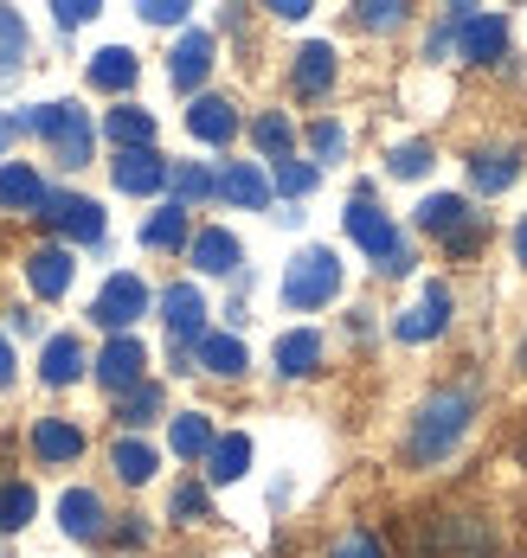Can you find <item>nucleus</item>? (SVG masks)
<instances>
[{
    "label": "nucleus",
    "mask_w": 527,
    "mask_h": 558,
    "mask_svg": "<svg viewBox=\"0 0 527 558\" xmlns=\"http://www.w3.org/2000/svg\"><path fill=\"white\" fill-rule=\"evenodd\" d=\"M424 168H431V148H424V142H406V148H393V173H399V180H418Z\"/></svg>",
    "instance_id": "nucleus-39"
},
{
    "label": "nucleus",
    "mask_w": 527,
    "mask_h": 558,
    "mask_svg": "<svg viewBox=\"0 0 527 558\" xmlns=\"http://www.w3.org/2000/svg\"><path fill=\"white\" fill-rule=\"evenodd\" d=\"M315 366H322V335L315 328H296V335L277 340V373L284 379H309Z\"/></svg>",
    "instance_id": "nucleus-19"
},
{
    "label": "nucleus",
    "mask_w": 527,
    "mask_h": 558,
    "mask_svg": "<svg viewBox=\"0 0 527 558\" xmlns=\"http://www.w3.org/2000/svg\"><path fill=\"white\" fill-rule=\"evenodd\" d=\"M335 289H342V257L335 251H322V244L296 251V264L284 270V302L290 308H322Z\"/></svg>",
    "instance_id": "nucleus-5"
},
{
    "label": "nucleus",
    "mask_w": 527,
    "mask_h": 558,
    "mask_svg": "<svg viewBox=\"0 0 527 558\" xmlns=\"http://www.w3.org/2000/svg\"><path fill=\"white\" fill-rule=\"evenodd\" d=\"M251 142H257V148H264V155H277V161H290V142H296V129H290V116H257V122H251Z\"/></svg>",
    "instance_id": "nucleus-33"
},
{
    "label": "nucleus",
    "mask_w": 527,
    "mask_h": 558,
    "mask_svg": "<svg viewBox=\"0 0 527 558\" xmlns=\"http://www.w3.org/2000/svg\"><path fill=\"white\" fill-rule=\"evenodd\" d=\"M406 553L411 558H502V533L489 513L469 507H431L406 520Z\"/></svg>",
    "instance_id": "nucleus-1"
},
{
    "label": "nucleus",
    "mask_w": 527,
    "mask_h": 558,
    "mask_svg": "<svg viewBox=\"0 0 527 558\" xmlns=\"http://www.w3.org/2000/svg\"><path fill=\"white\" fill-rule=\"evenodd\" d=\"M161 322H168V335L175 347H200L206 340V302H200V289L193 282H175V289H161Z\"/></svg>",
    "instance_id": "nucleus-9"
},
{
    "label": "nucleus",
    "mask_w": 527,
    "mask_h": 558,
    "mask_svg": "<svg viewBox=\"0 0 527 558\" xmlns=\"http://www.w3.org/2000/svg\"><path fill=\"white\" fill-rule=\"evenodd\" d=\"M20 129L46 135L64 168H84V161H91V116L77 110V104H39V110L20 116Z\"/></svg>",
    "instance_id": "nucleus-4"
},
{
    "label": "nucleus",
    "mask_w": 527,
    "mask_h": 558,
    "mask_svg": "<svg viewBox=\"0 0 527 558\" xmlns=\"http://www.w3.org/2000/svg\"><path fill=\"white\" fill-rule=\"evenodd\" d=\"M515 173H522V148H476V155H469V180H476L482 193H508Z\"/></svg>",
    "instance_id": "nucleus-15"
},
{
    "label": "nucleus",
    "mask_w": 527,
    "mask_h": 558,
    "mask_svg": "<svg viewBox=\"0 0 527 558\" xmlns=\"http://www.w3.org/2000/svg\"><path fill=\"white\" fill-rule=\"evenodd\" d=\"M348 238L360 244V251H367V257H373V264H380V270H386V277H406V270H411L406 238L393 231V219H386V213H380L367 193H360V199L348 206Z\"/></svg>",
    "instance_id": "nucleus-3"
},
{
    "label": "nucleus",
    "mask_w": 527,
    "mask_h": 558,
    "mask_svg": "<svg viewBox=\"0 0 527 558\" xmlns=\"http://www.w3.org/2000/svg\"><path fill=\"white\" fill-rule=\"evenodd\" d=\"M0 206H46V186H39V173H33V168H13V161H0Z\"/></svg>",
    "instance_id": "nucleus-29"
},
{
    "label": "nucleus",
    "mask_w": 527,
    "mask_h": 558,
    "mask_svg": "<svg viewBox=\"0 0 527 558\" xmlns=\"http://www.w3.org/2000/svg\"><path fill=\"white\" fill-rule=\"evenodd\" d=\"M175 513L180 520H206V488H200V482H180L175 488Z\"/></svg>",
    "instance_id": "nucleus-41"
},
{
    "label": "nucleus",
    "mask_w": 527,
    "mask_h": 558,
    "mask_svg": "<svg viewBox=\"0 0 527 558\" xmlns=\"http://www.w3.org/2000/svg\"><path fill=\"white\" fill-rule=\"evenodd\" d=\"M0 379H13V347L0 340Z\"/></svg>",
    "instance_id": "nucleus-46"
},
{
    "label": "nucleus",
    "mask_w": 527,
    "mask_h": 558,
    "mask_svg": "<svg viewBox=\"0 0 527 558\" xmlns=\"http://www.w3.org/2000/svg\"><path fill=\"white\" fill-rule=\"evenodd\" d=\"M328 84H335V46L309 39V46L296 52V90H302V97H322Z\"/></svg>",
    "instance_id": "nucleus-24"
},
{
    "label": "nucleus",
    "mask_w": 527,
    "mask_h": 558,
    "mask_svg": "<svg viewBox=\"0 0 527 558\" xmlns=\"http://www.w3.org/2000/svg\"><path fill=\"white\" fill-rule=\"evenodd\" d=\"M39 379H46V386H71V379H84V340L77 335H52L46 340V353H39Z\"/></svg>",
    "instance_id": "nucleus-16"
},
{
    "label": "nucleus",
    "mask_w": 527,
    "mask_h": 558,
    "mask_svg": "<svg viewBox=\"0 0 527 558\" xmlns=\"http://www.w3.org/2000/svg\"><path fill=\"white\" fill-rule=\"evenodd\" d=\"M522 366H527V340H522Z\"/></svg>",
    "instance_id": "nucleus-49"
},
{
    "label": "nucleus",
    "mask_w": 527,
    "mask_h": 558,
    "mask_svg": "<svg viewBox=\"0 0 527 558\" xmlns=\"http://www.w3.org/2000/svg\"><path fill=\"white\" fill-rule=\"evenodd\" d=\"M213 444H219V437H213V417H206V411H180V417H175V456L206 462Z\"/></svg>",
    "instance_id": "nucleus-26"
},
{
    "label": "nucleus",
    "mask_w": 527,
    "mask_h": 558,
    "mask_svg": "<svg viewBox=\"0 0 527 558\" xmlns=\"http://www.w3.org/2000/svg\"><path fill=\"white\" fill-rule=\"evenodd\" d=\"M110 469H117L122 482H135V488H142V482L155 475V449L142 444V437H122V444L110 449Z\"/></svg>",
    "instance_id": "nucleus-31"
},
{
    "label": "nucleus",
    "mask_w": 527,
    "mask_h": 558,
    "mask_svg": "<svg viewBox=\"0 0 527 558\" xmlns=\"http://www.w3.org/2000/svg\"><path fill=\"white\" fill-rule=\"evenodd\" d=\"M244 469H251V437H244V430L219 437V444H213V456H206V482H238Z\"/></svg>",
    "instance_id": "nucleus-27"
},
{
    "label": "nucleus",
    "mask_w": 527,
    "mask_h": 558,
    "mask_svg": "<svg viewBox=\"0 0 527 558\" xmlns=\"http://www.w3.org/2000/svg\"><path fill=\"white\" fill-rule=\"evenodd\" d=\"M33 449H39V462H71V456H84V430L64 424V417H39L33 424Z\"/></svg>",
    "instance_id": "nucleus-20"
},
{
    "label": "nucleus",
    "mask_w": 527,
    "mask_h": 558,
    "mask_svg": "<svg viewBox=\"0 0 527 558\" xmlns=\"http://www.w3.org/2000/svg\"><path fill=\"white\" fill-rule=\"evenodd\" d=\"M328 558H386V546H380L373 533H348V539H342Z\"/></svg>",
    "instance_id": "nucleus-44"
},
{
    "label": "nucleus",
    "mask_w": 527,
    "mask_h": 558,
    "mask_svg": "<svg viewBox=\"0 0 527 558\" xmlns=\"http://www.w3.org/2000/svg\"><path fill=\"white\" fill-rule=\"evenodd\" d=\"M168 180H175V206H193V199H206V193H219V180H213L206 168H193V161H180V168L168 173Z\"/></svg>",
    "instance_id": "nucleus-35"
},
{
    "label": "nucleus",
    "mask_w": 527,
    "mask_h": 558,
    "mask_svg": "<svg viewBox=\"0 0 527 558\" xmlns=\"http://www.w3.org/2000/svg\"><path fill=\"white\" fill-rule=\"evenodd\" d=\"M59 520H64V533H71V539H97V533H104V501H97L91 488H64Z\"/></svg>",
    "instance_id": "nucleus-21"
},
{
    "label": "nucleus",
    "mask_w": 527,
    "mask_h": 558,
    "mask_svg": "<svg viewBox=\"0 0 527 558\" xmlns=\"http://www.w3.org/2000/svg\"><path fill=\"white\" fill-rule=\"evenodd\" d=\"M219 193H226L232 206H244V213H264V206H271V180L251 168V161H232V168L219 173Z\"/></svg>",
    "instance_id": "nucleus-18"
},
{
    "label": "nucleus",
    "mask_w": 527,
    "mask_h": 558,
    "mask_svg": "<svg viewBox=\"0 0 527 558\" xmlns=\"http://www.w3.org/2000/svg\"><path fill=\"white\" fill-rule=\"evenodd\" d=\"M39 225H52V231L77 238V244H97V238H104V206H97V199H84V193H46Z\"/></svg>",
    "instance_id": "nucleus-7"
},
{
    "label": "nucleus",
    "mask_w": 527,
    "mask_h": 558,
    "mask_svg": "<svg viewBox=\"0 0 527 558\" xmlns=\"http://www.w3.org/2000/svg\"><path fill=\"white\" fill-rule=\"evenodd\" d=\"M20 52H26V20L13 7H0V71H13Z\"/></svg>",
    "instance_id": "nucleus-36"
},
{
    "label": "nucleus",
    "mask_w": 527,
    "mask_h": 558,
    "mask_svg": "<svg viewBox=\"0 0 527 558\" xmlns=\"http://www.w3.org/2000/svg\"><path fill=\"white\" fill-rule=\"evenodd\" d=\"M33 507H39V495L26 482H0V533H20L33 520Z\"/></svg>",
    "instance_id": "nucleus-32"
},
{
    "label": "nucleus",
    "mask_w": 527,
    "mask_h": 558,
    "mask_svg": "<svg viewBox=\"0 0 527 558\" xmlns=\"http://www.w3.org/2000/svg\"><path fill=\"white\" fill-rule=\"evenodd\" d=\"M142 20L148 26H180L187 20V0H142Z\"/></svg>",
    "instance_id": "nucleus-42"
},
{
    "label": "nucleus",
    "mask_w": 527,
    "mask_h": 558,
    "mask_svg": "<svg viewBox=\"0 0 527 558\" xmlns=\"http://www.w3.org/2000/svg\"><path fill=\"white\" fill-rule=\"evenodd\" d=\"M13 129H20V122H7V116H0V148H7V135H13Z\"/></svg>",
    "instance_id": "nucleus-48"
},
{
    "label": "nucleus",
    "mask_w": 527,
    "mask_h": 558,
    "mask_svg": "<svg viewBox=\"0 0 527 558\" xmlns=\"http://www.w3.org/2000/svg\"><path fill=\"white\" fill-rule=\"evenodd\" d=\"M104 129H110V142H117L122 155L155 142V116H148V110H110V122H104Z\"/></svg>",
    "instance_id": "nucleus-30"
},
{
    "label": "nucleus",
    "mask_w": 527,
    "mask_h": 558,
    "mask_svg": "<svg viewBox=\"0 0 527 558\" xmlns=\"http://www.w3.org/2000/svg\"><path fill=\"white\" fill-rule=\"evenodd\" d=\"M469 417H476V391L469 386H451V391H431L424 404H418V417H411V437H406V456L418 469H431V462H444L451 449L464 444Z\"/></svg>",
    "instance_id": "nucleus-2"
},
{
    "label": "nucleus",
    "mask_w": 527,
    "mask_h": 558,
    "mask_svg": "<svg viewBox=\"0 0 527 558\" xmlns=\"http://www.w3.org/2000/svg\"><path fill=\"white\" fill-rule=\"evenodd\" d=\"M315 180H322V173L309 168V161H277V193H290V199H302Z\"/></svg>",
    "instance_id": "nucleus-38"
},
{
    "label": "nucleus",
    "mask_w": 527,
    "mask_h": 558,
    "mask_svg": "<svg viewBox=\"0 0 527 558\" xmlns=\"http://www.w3.org/2000/svg\"><path fill=\"white\" fill-rule=\"evenodd\" d=\"M117 186L122 193H155V186H168V161L155 155V148H129V155H117Z\"/></svg>",
    "instance_id": "nucleus-13"
},
{
    "label": "nucleus",
    "mask_w": 527,
    "mask_h": 558,
    "mask_svg": "<svg viewBox=\"0 0 527 558\" xmlns=\"http://www.w3.org/2000/svg\"><path fill=\"white\" fill-rule=\"evenodd\" d=\"M360 20H367V26H399L406 7H399V0H360Z\"/></svg>",
    "instance_id": "nucleus-43"
},
{
    "label": "nucleus",
    "mask_w": 527,
    "mask_h": 558,
    "mask_svg": "<svg viewBox=\"0 0 527 558\" xmlns=\"http://www.w3.org/2000/svg\"><path fill=\"white\" fill-rule=\"evenodd\" d=\"M142 244H155V251H168V244H187V206H161L155 219L142 225Z\"/></svg>",
    "instance_id": "nucleus-34"
},
{
    "label": "nucleus",
    "mask_w": 527,
    "mask_h": 558,
    "mask_svg": "<svg viewBox=\"0 0 527 558\" xmlns=\"http://www.w3.org/2000/svg\"><path fill=\"white\" fill-rule=\"evenodd\" d=\"M142 366H148V353H142L135 335H117L104 353H97V379H104L110 391H135L142 386Z\"/></svg>",
    "instance_id": "nucleus-10"
},
{
    "label": "nucleus",
    "mask_w": 527,
    "mask_h": 558,
    "mask_svg": "<svg viewBox=\"0 0 527 558\" xmlns=\"http://www.w3.org/2000/svg\"><path fill=\"white\" fill-rule=\"evenodd\" d=\"M444 328H451V289H444V282H431V289H424V302H418V308H406V315H399V328H393V335H399V340H411V347H418V340L444 335Z\"/></svg>",
    "instance_id": "nucleus-11"
},
{
    "label": "nucleus",
    "mask_w": 527,
    "mask_h": 558,
    "mask_svg": "<svg viewBox=\"0 0 527 558\" xmlns=\"http://www.w3.org/2000/svg\"><path fill=\"white\" fill-rule=\"evenodd\" d=\"M26 282H33V295H64L71 289V251H59V244H39L33 257H26Z\"/></svg>",
    "instance_id": "nucleus-14"
},
{
    "label": "nucleus",
    "mask_w": 527,
    "mask_h": 558,
    "mask_svg": "<svg viewBox=\"0 0 527 558\" xmlns=\"http://www.w3.org/2000/svg\"><path fill=\"white\" fill-rule=\"evenodd\" d=\"M309 148H315L322 161H335V155L348 148V135H342V122H315V129H309Z\"/></svg>",
    "instance_id": "nucleus-40"
},
{
    "label": "nucleus",
    "mask_w": 527,
    "mask_h": 558,
    "mask_svg": "<svg viewBox=\"0 0 527 558\" xmlns=\"http://www.w3.org/2000/svg\"><path fill=\"white\" fill-rule=\"evenodd\" d=\"M155 411H161V386H135L129 398H122V424H129V430L155 424Z\"/></svg>",
    "instance_id": "nucleus-37"
},
{
    "label": "nucleus",
    "mask_w": 527,
    "mask_h": 558,
    "mask_svg": "<svg viewBox=\"0 0 527 558\" xmlns=\"http://www.w3.org/2000/svg\"><path fill=\"white\" fill-rule=\"evenodd\" d=\"M193 360L206 366V373H219V379H238L251 360H244V340L238 335H206L200 347H193Z\"/></svg>",
    "instance_id": "nucleus-25"
},
{
    "label": "nucleus",
    "mask_w": 527,
    "mask_h": 558,
    "mask_svg": "<svg viewBox=\"0 0 527 558\" xmlns=\"http://www.w3.org/2000/svg\"><path fill=\"white\" fill-rule=\"evenodd\" d=\"M148 308V289H142V277H110L104 282V295L91 302V322L97 328H110V335H129V322Z\"/></svg>",
    "instance_id": "nucleus-8"
},
{
    "label": "nucleus",
    "mask_w": 527,
    "mask_h": 558,
    "mask_svg": "<svg viewBox=\"0 0 527 558\" xmlns=\"http://www.w3.org/2000/svg\"><path fill=\"white\" fill-rule=\"evenodd\" d=\"M91 84H97V90H129V84H135V52L104 46V52L91 58Z\"/></svg>",
    "instance_id": "nucleus-28"
},
{
    "label": "nucleus",
    "mask_w": 527,
    "mask_h": 558,
    "mask_svg": "<svg viewBox=\"0 0 527 558\" xmlns=\"http://www.w3.org/2000/svg\"><path fill=\"white\" fill-rule=\"evenodd\" d=\"M502 46H508V20H502V13H469V26L457 33V52H464L469 64L502 58Z\"/></svg>",
    "instance_id": "nucleus-12"
},
{
    "label": "nucleus",
    "mask_w": 527,
    "mask_h": 558,
    "mask_svg": "<svg viewBox=\"0 0 527 558\" xmlns=\"http://www.w3.org/2000/svg\"><path fill=\"white\" fill-rule=\"evenodd\" d=\"M238 257H244V251H238V238H232V231H219V225H206V231L193 238V264H200L206 277H226V270H238Z\"/></svg>",
    "instance_id": "nucleus-22"
},
{
    "label": "nucleus",
    "mask_w": 527,
    "mask_h": 558,
    "mask_svg": "<svg viewBox=\"0 0 527 558\" xmlns=\"http://www.w3.org/2000/svg\"><path fill=\"white\" fill-rule=\"evenodd\" d=\"M187 129L200 135V142H232L238 135V110L226 97H200L193 110H187Z\"/></svg>",
    "instance_id": "nucleus-23"
},
{
    "label": "nucleus",
    "mask_w": 527,
    "mask_h": 558,
    "mask_svg": "<svg viewBox=\"0 0 527 558\" xmlns=\"http://www.w3.org/2000/svg\"><path fill=\"white\" fill-rule=\"evenodd\" d=\"M97 20V0H59V26H84Z\"/></svg>",
    "instance_id": "nucleus-45"
},
{
    "label": "nucleus",
    "mask_w": 527,
    "mask_h": 558,
    "mask_svg": "<svg viewBox=\"0 0 527 558\" xmlns=\"http://www.w3.org/2000/svg\"><path fill=\"white\" fill-rule=\"evenodd\" d=\"M418 231L444 238V251L469 257V251L482 244V213H469V199H457V193H431V199L418 206Z\"/></svg>",
    "instance_id": "nucleus-6"
},
{
    "label": "nucleus",
    "mask_w": 527,
    "mask_h": 558,
    "mask_svg": "<svg viewBox=\"0 0 527 558\" xmlns=\"http://www.w3.org/2000/svg\"><path fill=\"white\" fill-rule=\"evenodd\" d=\"M515 257L527 264V219H522V231H515Z\"/></svg>",
    "instance_id": "nucleus-47"
},
{
    "label": "nucleus",
    "mask_w": 527,
    "mask_h": 558,
    "mask_svg": "<svg viewBox=\"0 0 527 558\" xmlns=\"http://www.w3.org/2000/svg\"><path fill=\"white\" fill-rule=\"evenodd\" d=\"M206 71H213V33H187L175 46V58H168V77H175L180 90H193Z\"/></svg>",
    "instance_id": "nucleus-17"
}]
</instances>
